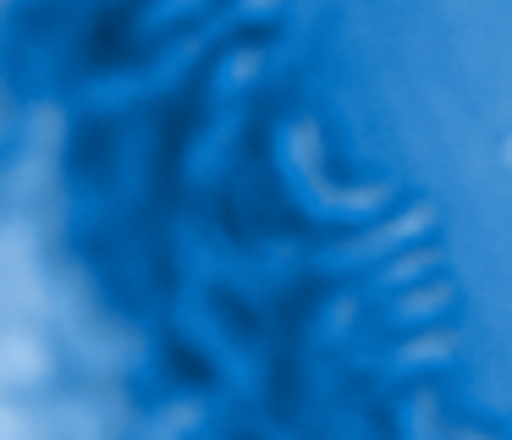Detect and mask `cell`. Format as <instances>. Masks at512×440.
Returning <instances> with one entry per match:
<instances>
[{"instance_id": "6da1fadb", "label": "cell", "mask_w": 512, "mask_h": 440, "mask_svg": "<svg viewBox=\"0 0 512 440\" xmlns=\"http://www.w3.org/2000/svg\"><path fill=\"white\" fill-rule=\"evenodd\" d=\"M424 226H430V209H413V215L391 220L386 231H375V237H364V242H353V248H342V253H336V264H358V259H375L380 248H391V242H402V237H419Z\"/></svg>"}, {"instance_id": "7a4b0ae2", "label": "cell", "mask_w": 512, "mask_h": 440, "mask_svg": "<svg viewBox=\"0 0 512 440\" xmlns=\"http://www.w3.org/2000/svg\"><path fill=\"white\" fill-rule=\"evenodd\" d=\"M446 352H452V336H430V341H413V347H402L397 369H419V363H441Z\"/></svg>"}, {"instance_id": "3957f363", "label": "cell", "mask_w": 512, "mask_h": 440, "mask_svg": "<svg viewBox=\"0 0 512 440\" xmlns=\"http://www.w3.org/2000/svg\"><path fill=\"white\" fill-rule=\"evenodd\" d=\"M446 297H452L446 286H435V292H424V297H402V303L391 308V319H397V325H408V319H424V314H435Z\"/></svg>"}]
</instances>
